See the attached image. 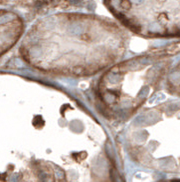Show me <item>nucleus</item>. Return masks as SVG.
<instances>
[{"mask_svg": "<svg viewBox=\"0 0 180 182\" xmlns=\"http://www.w3.org/2000/svg\"><path fill=\"white\" fill-rule=\"evenodd\" d=\"M178 107L179 106L176 105V104H172L171 106H169V109L170 110H176V109H178Z\"/></svg>", "mask_w": 180, "mask_h": 182, "instance_id": "f03ea898", "label": "nucleus"}, {"mask_svg": "<svg viewBox=\"0 0 180 182\" xmlns=\"http://www.w3.org/2000/svg\"><path fill=\"white\" fill-rule=\"evenodd\" d=\"M148 87H144L143 89H142L141 91L139 92V96L140 97H144V96H146L147 95V93H148Z\"/></svg>", "mask_w": 180, "mask_h": 182, "instance_id": "f257e3e1", "label": "nucleus"}]
</instances>
